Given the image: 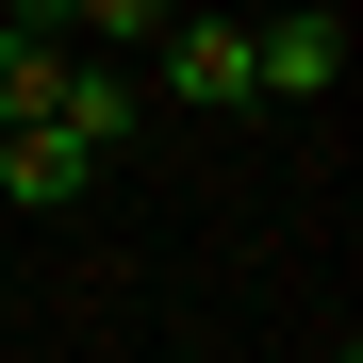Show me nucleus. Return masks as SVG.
Returning a JSON list of instances; mask_svg holds the SVG:
<instances>
[{"instance_id": "obj_1", "label": "nucleus", "mask_w": 363, "mask_h": 363, "mask_svg": "<svg viewBox=\"0 0 363 363\" xmlns=\"http://www.w3.org/2000/svg\"><path fill=\"white\" fill-rule=\"evenodd\" d=\"M149 99L165 116H248V17H149Z\"/></svg>"}, {"instance_id": "obj_4", "label": "nucleus", "mask_w": 363, "mask_h": 363, "mask_svg": "<svg viewBox=\"0 0 363 363\" xmlns=\"http://www.w3.org/2000/svg\"><path fill=\"white\" fill-rule=\"evenodd\" d=\"M50 99H67V33L0 17V116H50Z\"/></svg>"}, {"instance_id": "obj_3", "label": "nucleus", "mask_w": 363, "mask_h": 363, "mask_svg": "<svg viewBox=\"0 0 363 363\" xmlns=\"http://www.w3.org/2000/svg\"><path fill=\"white\" fill-rule=\"evenodd\" d=\"M0 17H33V33H67V50H149L165 0H0Z\"/></svg>"}, {"instance_id": "obj_2", "label": "nucleus", "mask_w": 363, "mask_h": 363, "mask_svg": "<svg viewBox=\"0 0 363 363\" xmlns=\"http://www.w3.org/2000/svg\"><path fill=\"white\" fill-rule=\"evenodd\" d=\"M347 83V0H264L248 17V99H330Z\"/></svg>"}]
</instances>
